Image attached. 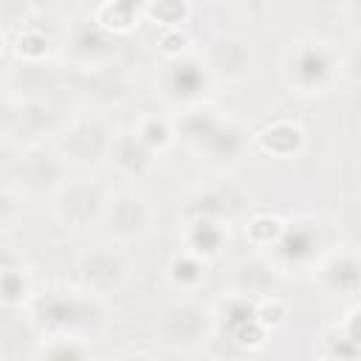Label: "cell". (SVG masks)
Wrapping results in <instances>:
<instances>
[{
    "instance_id": "cell-9",
    "label": "cell",
    "mask_w": 361,
    "mask_h": 361,
    "mask_svg": "<svg viewBox=\"0 0 361 361\" xmlns=\"http://www.w3.org/2000/svg\"><path fill=\"white\" fill-rule=\"evenodd\" d=\"M234 282H237V290L243 296H268L271 288H274V268L262 259H245L237 265V274H234Z\"/></svg>"
},
{
    "instance_id": "cell-11",
    "label": "cell",
    "mask_w": 361,
    "mask_h": 361,
    "mask_svg": "<svg viewBox=\"0 0 361 361\" xmlns=\"http://www.w3.org/2000/svg\"><path fill=\"white\" fill-rule=\"evenodd\" d=\"M259 144H262L265 152H274V155L285 158V155H293L299 149L302 130L296 124H290V121H276V124H271V127H265L259 133Z\"/></svg>"
},
{
    "instance_id": "cell-10",
    "label": "cell",
    "mask_w": 361,
    "mask_h": 361,
    "mask_svg": "<svg viewBox=\"0 0 361 361\" xmlns=\"http://www.w3.org/2000/svg\"><path fill=\"white\" fill-rule=\"evenodd\" d=\"M110 155L116 158V164L127 175H141L152 164V149H147L138 141V135H121V138H116L113 147H110Z\"/></svg>"
},
{
    "instance_id": "cell-21",
    "label": "cell",
    "mask_w": 361,
    "mask_h": 361,
    "mask_svg": "<svg viewBox=\"0 0 361 361\" xmlns=\"http://www.w3.org/2000/svg\"><path fill=\"white\" fill-rule=\"evenodd\" d=\"M327 279L333 288L341 290V279H347V288L353 290L355 288V279H358V262L355 257H344V259H333V265L327 268Z\"/></svg>"
},
{
    "instance_id": "cell-7",
    "label": "cell",
    "mask_w": 361,
    "mask_h": 361,
    "mask_svg": "<svg viewBox=\"0 0 361 361\" xmlns=\"http://www.w3.org/2000/svg\"><path fill=\"white\" fill-rule=\"evenodd\" d=\"M104 223L107 228L118 237V240H130L138 231H144L147 220H149V209L144 203V197L133 195V192H121L116 197H110L104 203Z\"/></svg>"
},
{
    "instance_id": "cell-20",
    "label": "cell",
    "mask_w": 361,
    "mask_h": 361,
    "mask_svg": "<svg viewBox=\"0 0 361 361\" xmlns=\"http://www.w3.org/2000/svg\"><path fill=\"white\" fill-rule=\"evenodd\" d=\"M20 158H23V152H17L11 144H0V189L17 186V178H20Z\"/></svg>"
},
{
    "instance_id": "cell-5",
    "label": "cell",
    "mask_w": 361,
    "mask_h": 361,
    "mask_svg": "<svg viewBox=\"0 0 361 361\" xmlns=\"http://www.w3.org/2000/svg\"><path fill=\"white\" fill-rule=\"evenodd\" d=\"M127 276V262L113 245H96L79 259V279L93 296L113 293Z\"/></svg>"
},
{
    "instance_id": "cell-6",
    "label": "cell",
    "mask_w": 361,
    "mask_h": 361,
    "mask_svg": "<svg viewBox=\"0 0 361 361\" xmlns=\"http://www.w3.org/2000/svg\"><path fill=\"white\" fill-rule=\"evenodd\" d=\"M62 158L56 152H48L42 147H34L28 152H23L20 158V178L17 186L28 189V192H45V189H59L62 183Z\"/></svg>"
},
{
    "instance_id": "cell-8",
    "label": "cell",
    "mask_w": 361,
    "mask_h": 361,
    "mask_svg": "<svg viewBox=\"0 0 361 361\" xmlns=\"http://www.w3.org/2000/svg\"><path fill=\"white\" fill-rule=\"evenodd\" d=\"M251 62L248 42L240 37H217L206 51V73H214L220 79H240L245 76Z\"/></svg>"
},
{
    "instance_id": "cell-3",
    "label": "cell",
    "mask_w": 361,
    "mask_h": 361,
    "mask_svg": "<svg viewBox=\"0 0 361 361\" xmlns=\"http://www.w3.org/2000/svg\"><path fill=\"white\" fill-rule=\"evenodd\" d=\"M333 68H336V59L322 42H299L288 54L285 76L302 93H316V90L327 87V82L333 76Z\"/></svg>"
},
{
    "instance_id": "cell-1",
    "label": "cell",
    "mask_w": 361,
    "mask_h": 361,
    "mask_svg": "<svg viewBox=\"0 0 361 361\" xmlns=\"http://www.w3.org/2000/svg\"><path fill=\"white\" fill-rule=\"evenodd\" d=\"M113 135L99 118H79L73 121L56 141V155L62 164L73 166H93L104 155H110Z\"/></svg>"
},
{
    "instance_id": "cell-15",
    "label": "cell",
    "mask_w": 361,
    "mask_h": 361,
    "mask_svg": "<svg viewBox=\"0 0 361 361\" xmlns=\"http://www.w3.org/2000/svg\"><path fill=\"white\" fill-rule=\"evenodd\" d=\"M37 361H87V350L82 341L76 338H65V336H56L51 338L42 350H39V358Z\"/></svg>"
},
{
    "instance_id": "cell-24",
    "label": "cell",
    "mask_w": 361,
    "mask_h": 361,
    "mask_svg": "<svg viewBox=\"0 0 361 361\" xmlns=\"http://www.w3.org/2000/svg\"><path fill=\"white\" fill-rule=\"evenodd\" d=\"M172 279L180 282V285H195V282L203 279V268H200V262L192 259V257H178V259L172 262Z\"/></svg>"
},
{
    "instance_id": "cell-25",
    "label": "cell",
    "mask_w": 361,
    "mask_h": 361,
    "mask_svg": "<svg viewBox=\"0 0 361 361\" xmlns=\"http://www.w3.org/2000/svg\"><path fill=\"white\" fill-rule=\"evenodd\" d=\"M11 130H17V107L0 96V138Z\"/></svg>"
},
{
    "instance_id": "cell-4",
    "label": "cell",
    "mask_w": 361,
    "mask_h": 361,
    "mask_svg": "<svg viewBox=\"0 0 361 361\" xmlns=\"http://www.w3.org/2000/svg\"><path fill=\"white\" fill-rule=\"evenodd\" d=\"M104 195L90 180H71L56 189L54 212L68 228H87L104 214Z\"/></svg>"
},
{
    "instance_id": "cell-18",
    "label": "cell",
    "mask_w": 361,
    "mask_h": 361,
    "mask_svg": "<svg viewBox=\"0 0 361 361\" xmlns=\"http://www.w3.org/2000/svg\"><path fill=\"white\" fill-rule=\"evenodd\" d=\"M17 127L31 133V135H42L51 127V110L45 102H25L23 110H17Z\"/></svg>"
},
{
    "instance_id": "cell-23",
    "label": "cell",
    "mask_w": 361,
    "mask_h": 361,
    "mask_svg": "<svg viewBox=\"0 0 361 361\" xmlns=\"http://www.w3.org/2000/svg\"><path fill=\"white\" fill-rule=\"evenodd\" d=\"M135 135H138V141H141L147 149H155V147H164V144L169 141V127H166L164 121H158V118H149Z\"/></svg>"
},
{
    "instance_id": "cell-14",
    "label": "cell",
    "mask_w": 361,
    "mask_h": 361,
    "mask_svg": "<svg viewBox=\"0 0 361 361\" xmlns=\"http://www.w3.org/2000/svg\"><path fill=\"white\" fill-rule=\"evenodd\" d=\"M135 17H138V8L133 3H104L93 14L96 28L102 31H130L135 25Z\"/></svg>"
},
{
    "instance_id": "cell-12",
    "label": "cell",
    "mask_w": 361,
    "mask_h": 361,
    "mask_svg": "<svg viewBox=\"0 0 361 361\" xmlns=\"http://www.w3.org/2000/svg\"><path fill=\"white\" fill-rule=\"evenodd\" d=\"M54 82H56V76L51 71H45L39 62H28V59L23 65H17L14 73H11V85H17L20 90H25L28 102H42L45 87H51Z\"/></svg>"
},
{
    "instance_id": "cell-13",
    "label": "cell",
    "mask_w": 361,
    "mask_h": 361,
    "mask_svg": "<svg viewBox=\"0 0 361 361\" xmlns=\"http://www.w3.org/2000/svg\"><path fill=\"white\" fill-rule=\"evenodd\" d=\"M203 82H206V68H200V62H178L166 76L169 96H178V99L197 96Z\"/></svg>"
},
{
    "instance_id": "cell-16",
    "label": "cell",
    "mask_w": 361,
    "mask_h": 361,
    "mask_svg": "<svg viewBox=\"0 0 361 361\" xmlns=\"http://www.w3.org/2000/svg\"><path fill=\"white\" fill-rule=\"evenodd\" d=\"M42 322L65 330L76 322H82V305L79 302H68V299H51L42 302Z\"/></svg>"
},
{
    "instance_id": "cell-19",
    "label": "cell",
    "mask_w": 361,
    "mask_h": 361,
    "mask_svg": "<svg viewBox=\"0 0 361 361\" xmlns=\"http://www.w3.org/2000/svg\"><path fill=\"white\" fill-rule=\"evenodd\" d=\"M195 254H206L214 257L220 251V226L214 220H197L195 223Z\"/></svg>"
},
{
    "instance_id": "cell-17",
    "label": "cell",
    "mask_w": 361,
    "mask_h": 361,
    "mask_svg": "<svg viewBox=\"0 0 361 361\" xmlns=\"http://www.w3.org/2000/svg\"><path fill=\"white\" fill-rule=\"evenodd\" d=\"M214 158H220V161H234L237 155H240V133L234 130V127H228V124H223L220 121V127L214 130V135L203 144ZM200 147V149H203Z\"/></svg>"
},
{
    "instance_id": "cell-22",
    "label": "cell",
    "mask_w": 361,
    "mask_h": 361,
    "mask_svg": "<svg viewBox=\"0 0 361 361\" xmlns=\"http://www.w3.org/2000/svg\"><path fill=\"white\" fill-rule=\"evenodd\" d=\"M144 11L166 25H175L189 14V6L186 3H152V6H144Z\"/></svg>"
},
{
    "instance_id": "cell-2",
    "label": "cell",
    "mask_w": 361,
    "mask_h": 361,
    "mask_svg": "<svg viewBox=\"0 0 361 361\" xmlns=\"http://www.w3.org/2000/svg\"><path fill=\"white\" fill-rule=\"evenodd\" d=\"M209 310L197 302H175L164 310L158 322V333L172 350H195L209 336Z\"/></svg>"
},
{
    "instance_id": "cell-26",
    "label": "cell",
    "mask_w": 361,
    "mask_h": 361,
    "mask_svg": "<svg viewBox=\"0 0 361 361\" xmlns=\"http://www.w3.org/2000/svg\"><path fill=\"white\" fill-rule=\"evenodd\" d=\"M110 361H149L147 355H135V353H127V355H116V358H110Z\"/></svg>"
}]
</instances>
